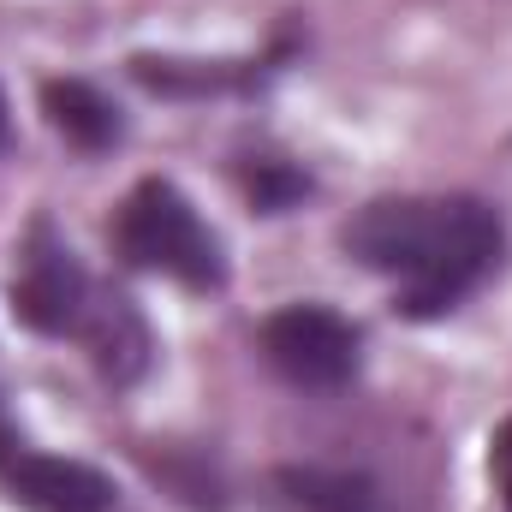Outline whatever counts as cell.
Instances as JSON below:
<instances>
[{
	"label": "cell",
	"instance_id": "cell-2",
	"mask_svg": "<svg viewBox=\"0 0 512 512\" xmlns=\"http://www.w3.org/2000/svg\"><path fill=\"white\" fill-rule=\"evenodd\" d=\"M6 310L24 334L78 346V358L96 370V382L108 393L143 387L161 358V334L149 310L137 304V292L126 280H102L48 209H36L24 233L12 239Z\"/></svg>",
	"mask_w": 512,
	"mask_h": 512
},
{
	"label": "cell",
	"instance_id": "cell-1",
	"mask_svg": "<svg viewBox=\"0 0 512 512\" xmlns=\"http://www.w3.org/2000/svg\"><path fill=\"white\" fill-rule=\"evenodd\" d=\"M334 245L382 280L399 322L435 328L507 274L512 227L483 191H376L334 227Z\"/></svg>",
	"mask_w": 512,
	"mask_h": 512
},
{
	"label": "cell",
	"instance_id": "cell-11",
	"mask_svg": "<svg viewBox=\"0 0 512 512\" xmlns=\"http://www.w3.org/2000/svg\"><path fill=\"white\" fill-rule=\"evenodd\" d=\"M483 477H489V495L495 507L512 512V411L489 429V447H483Z\"/></svg>",
	"mask_w": 512,
	"mask_h": 512
},
{
	"label": "cell",
	"instance_id": "cell-6",
	"mask_svg": "<svg viewBox=\"0 0 512 512\" xmlns=\"http://www.w3.org/2000/svg\"><path fill=\"white\" fill-rule=\"evenodd\" d=\"M0 501L18 512H120V483L96 459L48 453L0 387Z\"/></svg>",
	"mask_w": 512,
	"mask_h": 512
},
{
	"label": "cell",
	"instance_id": "cell-9",
	"mask_svg": "<svg viewBox=\"0 0 512 512\" xmlns=\"http://www.w3.org/2000/svg\"><path fill=\"white\" fill-rule=\"evenodd\" d=\"M227 179H233L239 203L251 209L256 221H286V215H298V209L316 197L310 161H298V155H286V149H268V143L233 149Z\"/></svg>",
	"mask_w": 512,
	"mask_h": 512
},
{
	"label": "cell",
	"instance_id": "cell-8",
	"mask_svg": "<svg viewBox=\"0 0 512 512\" xmlns=\"http://www.w3.org/2000/svg\"><path fill=\"white\" fill-rule=\"evenodd\" d=\"M268 495L280 512H387V489L364 465H316L286 459L268 471Z\"/></svg>",
	"mask_w": 512,
	"mask_h": 512
},
{
	"label": "cell",
	"instance_id": "cell-3",
	"mask_svg": "<svg viewBox=\"0 0 512 512\" xmlns=\"http://www.w3.org/2000/svg\"><path fill=\"white\" fill-rule=\"evenodd\" d=\"M108 256L114 268L167 280L191 298H215L233 280L221 227L197 209V197L173 173H143L126 185V197L108 215Z\"/></svg>",
	"mask_w": 512,
	"mask_h": 512
},
{
	"label": "cell",
	"instance_id": "cell-4",
	"mask_svg": "<svg viewBox=\"0 0 512 512\" xmlns=\"http://www.w3.org/2000/svg\"><path fill=\"white\" fill-rule=\"evenodd\" d=\"M262 370L304 399H334L364 376V322L328 298H286L251 334Z\"/></svg>",
	"mask_w": 512,
	"mask_h": 512
},
{
	"label": "cell",
	"instance_id": "cell-7",
	"mask_svg": "<svg viewBox=\"0 0 512 512\" xmlns=\"http://www.w3.org/2000/svg\"><path fill=\"white\" fill-rule=\"evenodd\" d=\"M36 114L78 161H102V155H114L131 137L126 102L108 84L84 78V72H48L36 84Z\"/></svg>",
	"mask_w": 512,
	"mask_h": 512
},
{
	"label": "cell",
	"instance_id": "cell-12",
	"mask_svg": "<svg viewBox=\"0 0 512 512\" xmlns=\"http://www.w3.org/2000/svg\"><path fill=\"white\" fill-rule=\"evenodd\" d=\"M12 137H18V126H12V96H6V84H0V155L12 149Z\"/></svg>",
	"mask_w": 512,
	"mask_h": 512
},
{
	"label": "cell",
	"instance_id": "cell-5",
	"mask_svg": "<svg viewBox=\"0 0 512 512\" xmlns=\"http://www.w3.org/2000/svg\"><path fill=\"white\" fill-rule=\"evenodd\" d=\"M304 54V30H274L268 48L251 54H185V48H137L126 54V78L155 102H251Z\"/></svg>",
	"mask_w": 512,
	"mask_h": 512
},
{
	"label": "cell",
	"instance_id": "cell-10",
	"mask_svg": "<svg viewBox=\"0 0 512 512\" xmlns=\"http://www.w3.org/2000/svg\"><path fill=\"white\" fill-rule=\"evenodd\" d=\"M137 459H143V471L173 495V501H185L191 512H227L233 501V489H227V477H221V465L203 453V447H161V459L149 453V447H137Z\"/></svg>",
	"mask_w": 512,
	"mask_h": 512
}]
</instances>
